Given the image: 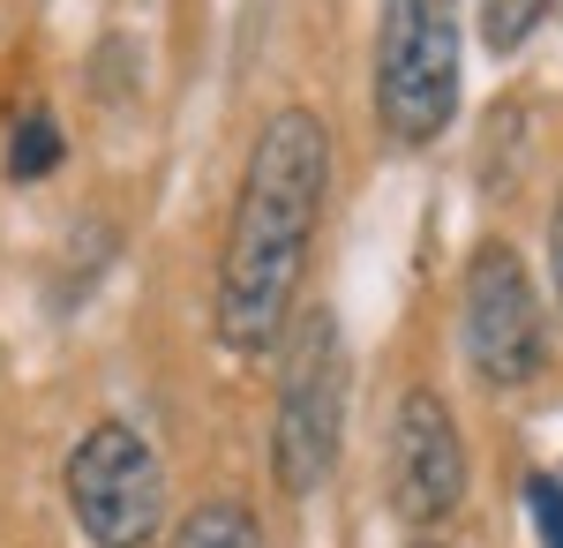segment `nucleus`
Instances as JSON below:
<instances>
[{
  "label": "nucleus",
  "mask_w": 563,
  "mask_h": 548,
  "mask_svg": "<svg viewBox=\"0 0 563 548\" xmlns=\"http://www.w3.org/2000/svg\"><path fill=\"white\" fill-rule=\"evenodd\" d=\"M174 548H263V534H256V511H241V504H196L188 518H180V534H174Z\"/></svg>",
  "instance_id": "obj_7"
},
{
  "label": "nucleus",
  "mask_w": 563,
  "mask_h": 548,
  "mask_svg": "<svg viewBox=\"0 0 563 548\" xmlns=\"http://www.w3.org/2000/svg\"><path fill=\"white\" fill-rule=\"evenodd\" d=\"M68 511L98 548H151L166 534V465L129 421L84 428L68 451Z\"/></svg>",
  "instance_id": "obj_4"
},
{
  "label": "nucleus",
  "mask_w": 563,
  "mask_h": 548,
  "mask_svg": "<svg viewBox=\"0 0 563 548\" xmlns=\"http://www.w3.org/2000/svg\"><path fill=\"white\" fill-rule=\"evenodd\" d=\"M459 496H466V443H459L451 406L421 383L390 414V504L398 518L429 526V518H451Z\"/></svg>",
  "instance_id": "obj_6"
},
{
  "label": "nucleus",
  "mask_w": 563,
  "mask_h": 548,
  "mask_svg": "<svg viewBox=\"0 0 563 548\" xmlns=\"http://www.w3.org/2000/svg\"><path fill=\"white\" fill-rule=\"evenodd\" d=\"M541 15H549V0H481V39L488 53H519L541 31Z\"/></svg>",
  "instance_id": "obj_9"
},
{
  "label": "nucleus",
  "mask_w": 563,
  "mask_h": 548,
  "mask_svg": "<svg viewBox=\"0 0 563 548\" xmlns=\"http://www.w3.org/2000/svg\"><path fill=\"white\" fill-rule=\"evenodd\" d=\"M459 0H384L376 23V121L390 143L429 151L459 113Z\"/></svg>",
  "instance_id": "obj_2"
},
{
  "label": "nucleus",
  "mask_w": 563,
  "mask_h": 548,
  "mask_svg": "<svg viewBox=\"0 0 563 548\" xmlns=\"http://www.w3.org/2000/svg\"><path fill=\"white\" fill-rule=\"evenodd\" d=\"M406 548H451V541H429V534H421V541H406Z\"/></svg>",
  "instance_id": "obj_12"
},
{
  "label": "nucleus",
  "mask_w": 563,
  "mask_h": 548,
  "mask_svg": "<svg viewBox=\"0 0 563 548\" xmlns=\"http://www.w3.org/2000/svg\"><path fill=\"white\" fill-rule=\"evenodd\" d=\"M339 443H346V338H339L331 308H316L294 331V353L278 369V414H271V473H278V489L294 504L316 496L339 473Z\"/></svg>",
  "instance_id": "obj_3"
},
{
  "label": "nucleus",
  "mask_w": 563,
  "mask_h": 548,
  "mask_svg": "<svg viewBox=\"0 0 563 548\" xmlns=\"http://www.w3.org/2000/svg\"><path fill=\"white\" fill-rule=\"evenodd\" d=\"M549 263H556V294H563V196H556V218H549Z\"/></svg>",
  "instance_id": "obj_11"
},
{
  "label": "nucleus",
  "mask_w": 563,
  "mask_h": 548,
  "mask_svg": "<svg viewBox=\"0 0 563 548\" xmlns=\"http://www.w3.org/2000/svg\"><path fill=\"white\" fill-rule=\"evenodd\" d=\"M526 511H533V534H541V548H563V481L533 473V481H526Z\"/></svg>",
  "instance_id": "obj_10"
},
{
  "label": "nucleus",
  "mask_w": 563,
  "mask_h": 548,
  "mask_svg": "<svg viewBox=\"0 0 563 548\" xmlns=\"http://www.w3.org/2000/svg\"><path fill=\"white\" fill-rule=\"evenodd\" d=\"M331 196V128L308 106L271 113L249 151L241 196H233V226H225V255H218V338L233 353H271L286 316H294V286H301V255L316 241V218Z\"/></svg>",
  "instance_id": "obj_1"
},
{
  "label": "nucleus",
  "mask_w": 563,
  "mask_h": 548,
  "mask_svg": "<svg viewBox=\"0 0 563 548\" xmlns=\"http://www.w3.org/2000/svg\"><path fill=\"white\" fill-rule=\"evenodd\" d=\"M459 338H466V369L496 391H511L541 369L549 338H541V294L526 278L519 249L504 241H481L474 271H466V294H459Z\"/></svg>",
  "instance_id": "obj_5"
},
{
  "label": "nucleus",
  "mask_w": 563,
  "mask_h": 548,
  "mask_svg": "<svg viewBox=\"0 0 563 548\" xmlns=\"http://www.w3.org/2000/svg\"><path fill=\"white\" fill-rule=\"evenodd\" d=\"M53 158H60V128H53V113H23L15 135H8V173H15V180H45Z\"/></svg>",
  "instance_id": "obj_8"
}]
</instances>
